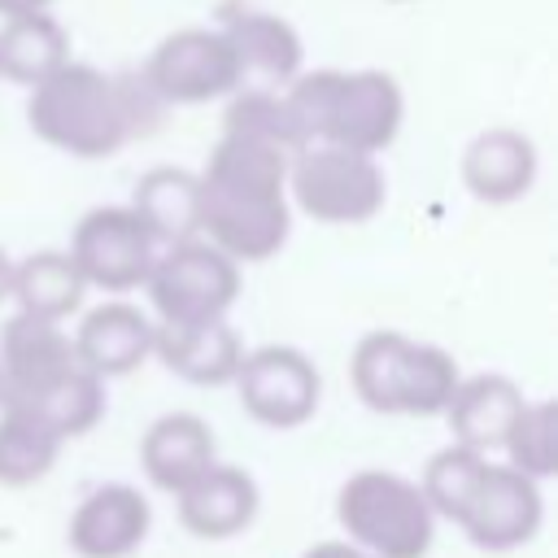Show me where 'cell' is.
Returning a JSON list of instances; mask_svg holds the SVG:
<instances>
[{
	"instance_id": "obj_1",
	"label": "cell",
	"mask_w": 558,
	"mask_h": 558,
	"mask_svg": "<svg viewBox=\"0 0 558 558\" xmlns=\"http://www.w3.org/2000/svg\"><path fill=\"white\" fill-rule=\"evenodd\" d=\"M288 148L222 131L205 170L196 174V214L209 244L235 262H266L283 248L288 209Z\"/></svg>"
},
{
	"instance_id": "obj_2",
	"label": "cell",
	"mask_w": 558,
	"mask_h": 558,
	"mask_svg": "<svg viewBox=\"0 0 558 558\" xmlns=\"http://www.w3.org/2000/svg\"><path fill=\"white\" fill-rule=\"evenodd\" d=\"M161 96L144 74H105L87 61H61L48 78L31 83V131L70 157H113L161 118Z\"/></svg>"
},
{
	"instance_id": "obj_3",
	"label": "cell",
	"mask_w": 558,
	"mask_h": 558,
	"mask_svg": "<svg viewBox=\"0 0 558 558\" xmlns=\"http://www.w3.org/2000/svg\"><path fill=\"white\" fill-rule=\"evenodd\" d=\"M418 488L436 514L453 519L466 532V541L488 554L519 549L523 541H532L545 514L532 475H523L510 462L497 466L466 445H449L445 453H436Z\"/></svg>"
},
{
	"instance_id": "obj_4",
	"label": "cell",
	"mask_w": 558,
	"mask_h": 558,
	"mask_svg": "<svg viewBox=\"0 0 558 558\" xmlns=\"http://www.w3.org/2000/svg\"><path fill=\"white\" fill-rule=\"evenodd\" d=\"M305 144L384 153L405 118L401 83L384 70H310L283 87Z\"/></svg>"
},
{
	"instance_id": "obj_5",
	"label": "cell",
	"mask_w": 558,
	"mask_h": 558,
	"mask_svg": "<svg viewBox=\"0 0 558 558\" xmlns=\"http://www.w3.org/2000/svg\"><path fill=\"white\" fill-rule=\"evenodd\" d=\"M353 392L379 414H440L458 388V362L401 331H371L349 357Z\"/></svg>"
},
{
	"instance_id": "obj_6",
	"label": "cell",
	"mask_w": 558,
	"mask_h": 558,
	"mask_svg": "<svg viewBox=\"0 0 558 558\" xmlns=\"http://www.w3.org/2000/svg\"><path fill=\"white\" fill-rule=\"evenodd\" d=\"M336 519L375 558H423L436 536V510L423 488L392 471H357L340 484Z\"/></svg>"
},
{
	"instance_id": "obj_7",
	"label": "cell",
	"mask_w": 558,
	"mask_h": 558,
	"mask_svg": "<svg viewBox=\"0 0 558 558\" xmlns=\"http://www.w3.org/2000/svg\"><path fill=\"white\" fill-rule=\"evenodd\" d=\"M288 192L318 222H366L384 209L388 183L375 166V153L301 144L288 157Z\"/></svg>"
},
{
	"instance_id": "obj_8",
	"label": "cell",
	"mask_w": 558,
	"mask_h": 558,
	"mask_svg": "<svg viewBox=\"0 0 558 558\" xmlns=\"http://www.w3.org/2000/svg\"><path fill=\"white\" fill-rule=\"evenodd\" d=\"M144 288L161 323H209L222 318L240 296V266L218 244L192 235L153 257Z\"/></svg>"
},
{
	"instance_id": "obj_9",
	"label": "cell",
	"mask_w": 558,
	"mask_h": 558,
	"mask_svg": "<svg viewBox=\"0 0 558 558\" xmlns=\"http://www.w3.org/2000/svg\"><path fill=\"white\" fill-rule=\"evenodd\" d=\"M148 87L161 105H205L244 87L240 61L222 31L209 26H179L170 31L144 61Z\"/></svg>"
},
{
	"instance_id": "obj_10",
	"label": "cell",
	"mask_w": 558,
	"mask_h": 558,
	"mask_svg": "<svg viewBox=\"0 0 558 558\" xmlns=\"http://www.w3.org/2000/svg\"><path fill=\"white\" fill-rule=\"evenodd\" d=\"M70 257L87 283H96L105 292H131L148 279L157 240L131 205H100L78 218Z\"/></svg>"
},
{
	"instance_id": "obj_11",
	"label": "cell",
	"mask_w": 558,
	"mask_h": 558,
	"mask_svg": "<svg viewBox=\"0 0 558 558\" xmlns=\"http://www.w3.org/2000/svg\"><path fill=\"white\" fill-rule=\"evenodd\" d=\"M231 379L240 388V405L262 427H301L305 418H314L323 397L314 362L292 344H262L244 353Z\"/></svg>"
},
{
	"instance_id": "obj_12",
	"label": "cell",
	"mask_w": 558,
	"mask_h": 558,
	"mask_svg": "<svg viewBox=\"0 0 558 558\" xmlns=\"http://www.w3.org/2000/svg\"><path fill=\"white\" fill-rule=\"evenodd\" d=\"M78 362L74 340L52 323L35 314H13L0 327V401H35L52 384H61Z\"/></svg>"
},
{
	"instance_id": "obj_13",
	"label": "cell",
	"mask_w": 558,
	"mask_h": 558,
	"mask_svg": "<svg viewBox=\"0 0 558 558\" xmlns=\"http://www.w3.org/2000/svg\"><path fill=\"white\" fill-rule=\"evenodd\" d=\"M218 31L227 35L244 83L253 78V87H288L301 74L305 44L288 17L248 4H227Z\"/></svg>"
},
{
	"instance_id": "obj_14",
	"label": "cell",
	"mask_w": 558,
	"mask_h": 558,
	"mask_svg": "<svg viewBox=\"0 0 558 558\" xmlns=\"http://www.w3.org/2000/svg\"><path fill=\"white\" fill-rule=\"evenodd\" d=\"M148 523H153V510L140 488L100 484L70 514V549L78 558H126L144 545Z\"/></svg>"
},
{
	"instance_id": "obj_15",
	"label": "cell",
	"mask_w": 558,
	"mask_h": 558,
	"mask_svg": "<svg viewBox=\"0 0 558 558\" xmlns=\"http://www.w3.org/2000/svg\"><path fill=\"white\" fill-rule=\"evenodd\" d=\"M462 183L484 205H510L536 183V144L514 126H488L462 148Z\"/></svg>"
},
{
	"instance_id": "obj_16",
	"label": "cell",
	"mask_w": 558,
	"mask_h": 558,
	"mask_svg": "<svg viewBox=\"0 0 558 558\" xmlns=\"http://www.w3.org/2000/svg\"><path fill=\"white\" fill-rule=\"evenodd\" d=\"M523 392L514 379L506 375H471V379H458L453 397L445 401V418H449V432L458 445L475 449V453H493L506 445L519 410H523Z\"/></svg>"
},
{
	"instance_id": "obj_17",
	"label": "cell",
	"mask_w": 558,
	"mask_h": 558,
	"mask_svg": "<svg viewBox=\"0 0 558 558\" xmlns=\"http://www.w3.org/2000/svg\"><path fill=\"white\" fill-rule=\"evenodd\" d=\"M174 497H179V523L205 541H227V536L244 532L257 514V484L240 466L214 462Z\"/></svg>"
},
{
	"instance_id": "obj_18",
	"label": "cell",
	"mask_w": 558,
	"mask_h": 558,
	"mask_svg": "<svg viewBox=\"0 0 558 558\" xmlns=\"http://www.w3.org/2000/svg\"><path fill=\"white\" fill-rule=\"evenodd\" d=\"M153 353L161 357L166 371H174L187 384H205V388L227 384L235 375L240 357H244L240 336L222 318H209V323H161V327H153Z\"/></svg>"
},
{
	"instance_id": "obj_19",
	"label": "cell",
	"mask_w": 558,
	"mask_h": 558,
	"mask_svg": "<svg viewBox=\"0 0 558 558\" xmlns=\"http://www.w3.org/2000/svg\"><path fill=\"white\" fill-rule=\"evenodd\" d=\"M74 353L100 379L126 375L153 353V323L126 301L96 305L92 314H83V323L74 331Z\"/></svg>"
},
{
	"instance_id": "obj_20",
	"label": "cell",
	"mask_w": 558,
	"mask_h": 558,
	"mask_svg": "<svg viewBox=\"0 0 558 558\" xmlns=\"http://www.w3.org/2000/svg\"><path fill=\"white\" fill-rule=\"evenodd\" d=\"M140 462H144V475L166 488V493H179L187 488L201 471L214 466V432L205 418L196 414H166L157 418L144 440H140Z\"/></svg>"
},
{
	"instance_id": "obj_21",
	"label": "cell",
	"mask_w": 558,
	"mask_h": 558,
	"mask_svg": "<svg viewBox=\"0 0 558 558\" xmlns=\"http://www.w3.org/2000/svg\"><path fill=\"white\" fill-rule=\"evenodd\" d=\"M61 61H70V35L48 9L13 13L0 22V78L31 87Z\"/></svg>"
},
{
	"instance_id": "obj_22",
	"label": "cell",
	"mask_w": 558,
	"mask_h": 558,
	"mask_svg": "<svg viewBox=\"0 0 558 558\" xmlns=\"http://www.w3.org/2000/svg\"><path fill=\"white\" fill-rule=\"evenodd\" d=\"M131 209L140 214V222L153 231L157 244L192 240L201 231L196 174L183 166H153L148 174H140V183L131 192Z\"/></svg>"
},
{
	"instance_id": "obj_23",
	"label": "cell",
	"mask_w": 558,
	"mask_h": 558,
	"mask_svg": "<svg viewBox=\"0 0 558 558\" xmlns=\"http://www.w3.org/2000/svg\"><path fill=\"white\" fill-rule=\"evenodd\" d=\"M83 288H87V279L78 275L74 257L70 253H52V248L22 257L13 266V279H9V292L17 296L22 314L52 318V323H61L65 314L78 310Z\"/></svg>"
},
{
	"instance_id": "obj_24",
	"label": "cell",
	"mask_w": 558,
	"mask_h": 558,
	"mask_svg": "<svg viewBox=\"0 0 558 558\" xmlns=\"http://www.w3.org/2000/svg\"><path fill=\"white\" fill-rule=\"evenodd\" d=\"M61 436L26 405H0V484L26 488L44 480L57 462Z\"/></svg>"
},
{
	"instance_id": "obj_25",
	"label": "cell",
	"mask_w": 558,
	"mask_h": 558,
	"mask_svg": "<svg viewBox=\"0 0 558 558\" xmlns=\"http://www.w3.org/2000/svg\"><path fill=\"white\" fill-rule=\"evenodd\" d=\"M0 405H4V401H0ZM9 405L35 410L61 440H65V436H83V432H92V427L100 423V414H105V379H100L96 371H87V366H74L61 384H52L48 392H39L35 401H9Z\"/></svg>"
},
{
	"instance_id": "obj_26",
	"label": "cell",
	"mask_w": 558,
	"mask_h": 558,
	"mask_svg": "<svg viewBox=\"0 0 558 558\" xmlns=\"http://www.w3.org/2000/svg\"><path fill=\"white\" fill-rule=\"evenodd\" d=\"M222 131H235V135H253V140H266V144H279L288 153H296L305 140L288 113V100L283 92L275 87H235L231 92V105L222 113Z\"/></svg>"
},
{
	"instance_id": "obj_27",
	"label": "cell",
	"mask_w": 558,
	"mask_h": 558,
	"mask_svg": "<svg viewBox=\"0 0 558 558\" xmlns=\"http://www.w3.org/2000/svg\"><path fill=\"white\" fill-rule=\"evenodd\" d=\"M501 449L510 453V466H519L536 484L549 480L558 471V405L554 401L523 405Z\"/></svg>"
},
{
	"instance_id": "obj_28",
	"label": "cell",
	"mask_w": 558,
	"mask_h": 558,
	"mask_svg": "<svg viewBox=\"0 0 558 558\" xmlns=\"http://www.w3.org/2000/svg\"><path fill=\"white\" fill-rule=\"evenodd\" d=\"M301 558H371V554H362L357 545H344V541H323V545L305 549Z\"/></svg>"
},
{
	"instance_id": "obj_29",
	"label": "cell",
	"mask_w": 558,
	"mask_h": 558,
	"mask_svg": "<svg viewBox=\"0 0 558 558\" xmlns=\"http://www.w3.org/2000/svg\"><path fill=\"white\" fill-rule=\"evenodd\" d=\"M35 9H52V0H0V17H13V13H35Z\"/></svg>"
},
{
	"instance_id": "obj_30",
	"label": "cell",
	"mask_w": 558,
	"mask_h": 558,
	"mask_svg": "<svg viewBox=\"0 0 558 558\" xmlns=\"http://www.w3.org/2000/svg\"><path fill=\"white\" fill-rule=\"evenodd\" d=\"M9 279H13V262H9L4 248H0V301L9 296Z\"/></svg>"
},
{
	"instance_id": "obj_31",
	"label": "cell",
	"mask_w": 558,
	"mask_h": 558,
	"mask_svg": "<svg viewBox=\"0 0 558 558\" xmlns=\"http://www.w3.org/2000/svg\"><path fill=\"white\" fill-rule=\"evenodd\" d=\"M0 392H4V379H0Z\"/></svg>"
},
{
	"instance_id": "obj_32",
	"label": "cell",
	"mask_w": 558,
	"mask_h": 558,
	"mask_svg": "<svg viewBox=\"0 0 558 558\" xmlns=\"http://www.w3.org/2000/svg\"><path fill=\"white\" fill-rule=\"evenodd\" d=\"M397 4H405V0H397Z\"/></svg>"
}]
</instances>
